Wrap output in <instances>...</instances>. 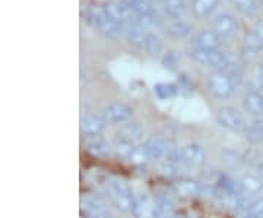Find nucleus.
<instances>
[{"instance_id": "obj_4", "label": "nucleus", "mask_w": 263, "mask_h": 218, "mask_svg": "<svg viewBox=\"0 0 263 218\" xmlns=\"http://www.w3.org/2000/svg\"><path fill=\"white\" fill-rule=\"evenodd\" d=\"M208 86H209L211 93L221 100L230 98L235 89L233 81L230 79V76L227 75L224 70H215L214 74H211L209 79H208Z\"/></svg>"}, {"instance_id": "obj_35", "label": "nucleus", "mask_w": 263, "mask_h": 218, "mask_svg": "<svg viewBox=\"0 0 263 218\" xmlns=\"http://www.w3.org/2000/svg\"><path fill=\"white\" fill-rule=\"evenodd\" d=\"M170 218H176V217H170Z\"/></svg>"}, {"instance_id": "obj_22", "label": "nucleus", "mask_w": 263, "mask_h": 218, "mask_svg": "<svg viewBox=\"0 0 263 218\" xmlns=\"http://www.w3.org/2000/svg\"><path fill=\"white\" fill-rule=\"evenodd\" d=\"M161 5L165 13L174 19H181L186 15V5L184 0H161Z\"/></svg>"}, {"instance_id": "obj_11", "label": "nucleus", "mask_w": 263, "mask_h": 218, "mask_svg": "<svg viewBox=\"0 0 263 218\" xmlns=\"http://www.w3.org/2000/svg\"><path fill=\"white\" fill-rule=\"evenodd\" d=\"M173 192L180 198H193L202 192V186L190 179H179L173 183Z\"/></svg>"}, {"instance_id": "obj_5", "label": "nucleus", "mask_w": 263, "mask_h": 218, "mask_svg": "<svg viewBox=\"0 0 263 218\" xmlns=\"http://www.w3.org/2000/svg\"><path fill=\"white\" fill-rule=\"evenodd\" d=\"M89 13H91V19L94 21L95 25L98 27V29L103 32L105 37L114 38L122 32V25L110 18L104 9L92 8Z\"/></svg>"}, {"instance_id": "obj_30", "label": "nucleus", "mask_w": 263, "mask_h": 218, "mask_svg": "<svg viewBox=\"0 0 263 218\" xmlns=\"http://www.w3.org/2000/svg\"><path fill=\"white\" fill-rule=\"evenodd\" d=\"M130 8L139 16H148V15H154V10H152V5H151L148 0H130L129 2Z\"/></svg>"}, {"instance_id": "obj_10", "label": "nucleus", "mask_w": 263, "mask_h": 218, "mask_svg": "<svg viewBox=\"0 0 263 218\" xmlns=\"http://www.w3.org/2000/svg\"><path fill=\"white\" fill-rule=\"evenodd\" d=\"M105 120L104 117H100L97 114H86L81 119V135L85 138H95L100 136L105 128Z\"/></svg>"}, {"instance_id": "obj_29", "label": "nucleus", "mask_w": 263, "mask_h": 218, "mask_svg": "<svg viewBox=\"0 0 263 218\" xmlns=\"http://www.w3.org/2000/svg\"><path fill=\"white\" fill-rule=\"evenodd\" d=\"M145 50L149 53L151 56H158L162 50V41L158 35L155 34H148L146 41H145Z\"/></svg>"}, {"instance_id": "obj_7", "label": "nucleus", "mask_w": 263, "mask_h": 218, "mask_svg": "<svg viewBox=\"0 0 263 218\" xmlns=\"http://www.w3.org/2000/svg\"><path fill=\"white\" fill-rule=\"evenodd\" d=\"M81 212L85 218H111L110 211L103 202L89 195L81 196Z\"/></svg>"}, {"instance_id": "obj_23", "label": "nucleus", "mask_w": 263, "mask_h": 218, "mask_svg": "<svg viewBox=\"0 0 263 218\" xmlns=\"http://www.w3.org/2000/svg\"><path fill=\"white\" fill-rule=\"evenodd\" d=\"M246 139L250 143L263 142V119H256L247 126L245 132Z\"/></svg>"}, {"instance_id": "obj_8", "label": "nucleus", "mask_w": 263, "mask_h": 218, "mask_svg": "<svg viewBox=\"0 0 263 218\" xmlns=\"http://www.w3.org/2000/svg\"><path fill=\"white\" fill-rule=\"evenodd\" d=\"M132 108L124 103H113L104 108L103 117L107 124L126 123L132 117Z\"/></svg>"}, {"instance_id": "obj_32", "label": "nucleus", "mask_w": 263, "mask_h": 218, "mask_svg": "<svg viewBox=\"0 0 263 218\" xmlns=\"http://www.w3.org/2000/svg\"><path fill=\"white\" fill-rule=\"evenodd\" d=\"M157 93H158L161 97H170L171 94H174V86L158 85L157 86Z\"/></svg>"}, {"instance_id": "obj_25", "label": "nucleus", "mask_w": 263, "mask_h": 218, "mask_svg": "<svg viewBox=\"0 0 263 218\" xmlns=\"http://www.w3.org/2000/svg\"><path fill=\"white\" fill-rule=\"evenodd\" d=\"M216 3H218L216 0H193V12L199 18L208 16L209 13L214 12Z\"/></svg>"}, {"instance_id": "obj_18", "label": "nucleus", "mask_w": 263, "mask_h": 218, "mask_svg": "<svg viewBox=\"0 0 263 218\" xmlns=\"http://www.w3.org/2000/svg\"><path fill=\"white\" fill-rule=\"evenodd\" d=\"M240 183L243 186L246 196H256L263 189V180L260 179V176H256V174H245L240 179Z\"/></svg>"}, {"instance_id": "obj_6", "label": "nucleus", "mask_w": 263, "mask_h": 218, "mask_svg": "<svg viewBox=\"0 0 263 218\" xmlns=\"http://www.w3.org/2000/svg\"><path fill=\"white\" fill-rule=\"evenodd\" d=\"M130 211L135 218H157L155 198H151L146 193L133 195V205Z\"/></svg>"}, {"instance_id": "obj_21", "label": "nucleus", "mask_w": 263, "mask_h": 218, "mask_svg": "<svg viewBox=\"0 0 263 218\" xmlns=\"http://www.w3.org/2000/svg\"><path fill=\"white\" fill-rule=\"evenodd\" d=\"M155 205H157V218H170L174 212V202L165 193H160L155 196Z\"/></svg>"}, {"instance_id": "obj_26", "label": "nucleus", "mask_w": 263, "mask_h": 218, "mask_svg": "<svg viewBox=\"0 0 263 218\" xmlns=\"http://www.w3.org/2000/svg\"><path fill=\"white\" fill-rule=\"evenodd\" d=\"M149 160V152H148V148H146L145 143L143 145H136L133 148V151H132L130 157H129V161L132 164H135V166H143V164H146Z\"/></svg>"}, {"instance_id": "obj_37", "label": "nucleus", "mask_w": 263, "mask_h": 218, "mask_svg": "<svg viewBox=\"0 0 263 218\" xmlns=\"http://www.w3.org/2000/svg\"><path fill=\"white\" fill-rule=\"evenodd\" d=\"M81 218H85V217H81Z\"/></svg>"}, {"instance_id": "obj_28", "label": "nucleus", "mask_w": 263, "mask_h": 218, "mask_svg": "<svg viewBox=\"0 0 263 218\" xmlns=\"http://www.w3.org/2000/svg\"><path fill=\"white\" fill-rule=\"evenodd\" d=\"M241 160L247 166H250L252 169H254V170L259 171L263 167V154L257 151V150H249V151H246Z\"/></svg>"}, {"instance_id": "obj_14", "label": "nucleus", "mask_w": 263, "mask_h": 218, "mask_svg": "<svg viewBox=\"0 0 263 218\" xmlns=\"http://www.w3.org/2000/svg\"><path fill=\"white\" fill-rule=\"evenodd\" d=\"M113 147L103 139L101 136H95V138H89V141L86 142V151L89 152L92 157L97 158H105L111 154Z\"/></svg>"}, {"instance_id": "obj_27", "label": "nucleus", "mask_w": 263, "mask_h": 218, "mask_svg": "<svg viewBox=\"0 0 263 218\" xmlns=\"http://www.w3.org/2000/svg\"><path fill=\"white\" fill-rule=\"evenodd\" d=\"M190 25L186 24V22H183V21H174V22H171L168 27H167V32H168L171 37H176V38H183L186 37L190 34Z\"/></svg>"}, {"instance_id": "obj_17", "label": "nucleus", "mask_w": 263, "mask_h": 218, "mask_svg": "<svg viewBox=\"0 0 263 218\" xmlns=\"http://www.w3.org/2000/svg\"><path fill=\"white\" fill-rule=\"evenodd\" d=\"M245 110L252 116H262L263 114V95L257 91H250L245 97Z\"/></svg>"}, {"instance_id": "obj_36", "label": "nucleus", "mask_w": 263, "mask_h": 218, "mask_svg": "<svg viewBox=\"0 0 263 218\" xmlns=\"http://www.w3.org/2000/svg\"><path fill=\"white\" fill-rule=\"evenodd\" d=\"M189 218H193V217H189Z\"/></svg>"}, {"instance_id": "obj_31", "label": "nucleus", "mask_w": 263, "mask_h": 218, "mask_svg": "<svg viewBox=\"0 0 263 218\" xmlns=\"http://www.w3.org/2000/svg\"><path fill=\"white\" fill-rule=\"evenodd\" d=\"M233 2H234V5L238 9L241 10V12H245L246 15H252V13L256 12L254 0H233Z\"/></svg>"}, {"instance_id": "obj_19", "label": "nucleus", "mask_w": 263, "mask_h": 218, "mask_svg": "<svg viewBox=\"0 0 263 218\" xmlns=\"http://www.w3.org/2000/svg\"><path fill=\"white\" fill-rule=\"evenodd\" d=\"M124 28V35L127 38V41L133 44V46H145V41H146V37L148 34L145 32V29L142 25H138V24H133V25H126L123 27Z\"/></svg>"}, {"instance_id": "obj_15", "label": "nucleus", "mask_w": 263, "mask_h": 218, "mask_svg": "<svg viewBox=\"0 0 263 218\" xmlns=\"http://www.w3.org/2000/svg\"><path fill=\"white\" fill-rule=\"evenodd\" d=\"M196 47L205 50H218L221 46V37L214 31H200L195 38Z\"/></svg>"}, {"instance_id": "obj_16", "label": "nucleus", "mask_w": 263, "mask_h": 218, "mask_svg": "<svg viewBox=\"0 0 263 218\" xmlns=\"http://www.w3.org/2000/svg\"><path fill=\"white\" fill-rule=\"evenodd\" d=\"M148 152H149L151 160H160V158H165V152H167V147L168 142L165 139H162L161 136H151L149 139L145 142Z\"/></svg>"}, {"instance_id": "obj_34", "label": "nucleus", "mask_w": 263, "mask_h": 218, "mask_svg": "<svg viewBox=\"0 0 263 218\" xmlns=\"http://www.w3.org/2000/svg\"><path fill=\"white\" fill-rule=\"evenodd\" d=\"M257 34L260 35V38L263 40V22H260L259 25H257Z\"/></svg>"}, {"instance_id": "obj_9", "label": "nucleus", "mask_w": 263, "mask_h": 218, "mask_svg": "<svg viewBox=\"0 0 263 218\" xmlns=\"http://www.w3.org/2000/svg\"><path fill=\"white\" fill-rule=\"evenodd\" d=\"M205 161V151L199 143H189L180 148V162L189 167H199Z\"/></svg>"}, {"instance_id": "obj_1", "label": "nucleus", "mask_w": 263, "mask_h": 218, "mask_svg": "<svg viewBox=\"0 0 263 218\" xmlns=\"http://www.w3.org/2000/svg\"><path fill=\"white\" fill-rule=\"evenodd\" d=\"M107 189V195L111 201L116 208L119 211H129L132 209L133 205V193H132L130 188L120 179H110L105 185Z\"/></svg>"}, {"instance_id": "obj_2", "label": "nucleus", "mask_w": 263, "mask_h": 218, "mask_svg": "<svg viewBox=\"0 0 263 218\" xmlns=\"http://www.w3.org/2000/svg\"><path fill=\"white\" fill-rule=\"evenodd\" d=\"M189 56L195 62L212 67L215 70H224L228 65L227 57L218 50H205L200 47H193L189 50Z\"/></svg>"}, {"instance_id": "obj_12", "label": "nucleus", "mask_w": 263, "mask_h": 218, "mask_svg": "<svg viewBox=\"0 0 263 218\" xmlns=\"http://www.w3.org/2000/svg\"><path fill=\"white\" fill-rule=\"evenodd\" d=\"M212 29L219 37H230L233 35L237 29L235 21L230 15H218L212 21Z\"/></svg>"}, {"instance_id": "obj_13", "label": "nucleus", "mask_w": 263, "mask_h": 218, "mask_svg": "<svg viewBox=\"0 0 263 218\" xmlns=\"http://www.w3.org/2000/svg\"><path fill=\"white\" fill-rule=\"evenodd\" d=\"M263 48V40L257 32H250L246 34L245 37V48H243V57L246 60L252 62L256 59L257 53L262 51Z\"/></svg>"}, {"instance_id": "obj_24", "label": "nucleus", "mask_w": 263, "mask_h": 218, "mask_svg": "<svg viewBox=\"0 0 263 218\" xmlns=\"http://www.w3.org/2000/svg\"><path fill=\"white\" fill-rule=\"evenodd\" d=\"M135 147H136L135 142L126 141V139H122V138H116V141L113 143V151L119 158L129 160V157H130V154Z\"/></svg>"}, {"instance_id": "obj_20", "label": "nucleus", "mask_w": 263, "mask_h": 218, "mask_svg": "<svg viewBox=\"0 0 263 218\" xmlns=\"http://www.w3.org/2000/svg\"><path fill=\"white\" fill-rule=\"evenodd\" d=\"M143 135V129L139 123H124L120 126L119 132L116 135V138H122L130 142H136L139 141Z\"/></svg>"}, {"instance_id": "obj_3", "label": "nucleus", "mask_w": 263, "mask_h": 218, "mask_svg": "<svg viewBox=\"0 0 263 218\" xmlns=\"http://www.w3.org/2000/svg\"><path fill=\"white\" fill-rule=\"evenodd\" d=\"M216 122L226 128L227 131L235 133H243L247 131V123L245 117L233 107H222L216 113Z\"/></svg>"}, {"instance_id": "obj_33", "label": "nucleus", "mask_w": 263, "mask_h": 218, "mask_svg": "<svg viewBox=\"0 0 263 218\" xmlns=\"http://www.w3.org/2000/svg\"><path fill=\"white\" fill-rule=\"evenodd\" d=\"M256 79H257V84H259V86H263V66H260L259 69H257Z\"/></svg>"}]
</instances>
